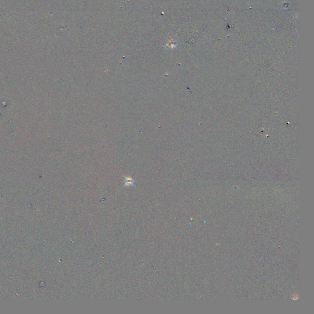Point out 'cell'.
<instances>
[{
	"instance_id": "cell-1",
	"label": "cell",
	"mask_w": 314,
	"mask_h": 314,
	"mask_svg": "<svg viewBox=\"0 0 314 314\" xmlns=\"http://www.w3.org/2000/svg\"><path fill=\"white\" fill-rule=\"evenodd\" d=\"M177 43L174 39H171L168 41L166 43V46H164V48H167V49H174L177 47Z\"/></svg>"
},
{
	"instance_id": "cell-2",
	"label": "cell",
	"mask_w": 314,
	"mask_h": 314,
	"mask_svg": "<svg viewBox=\"0 0 314 314\" xmlns=\"http://www.w3.org/2000/svg\"><path fill=\"white\" fill-rule=\"evenodd\" d=\"M123 187H129V186H134V180L130 177H125L124 180Z\"/></svg>"
}]
</instances>
